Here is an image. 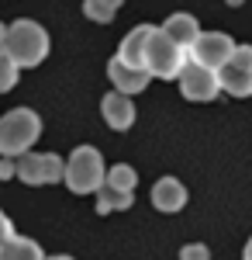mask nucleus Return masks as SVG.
<instances>
[{
  "label": "nucleus",
  "instance_id": "obj_1",
  "mask_svg": "<svg viewBox=\"0 0 252 260\" xmlns=\"http://www.w3.org/2000/svg\"><path fill=\"white\" fill-rule=\"evenodd\" d=\"M0 49L18 62L21 70L41 66V62L49 59V31L41 28L38 21L21 18V21H14V24H7V39H4Z\"/></svg>",
  "mask_w": 252,
  "mask_h": 260
},
{
  "label": "nucleus",
  "instance_id": "obj_2",
  "mask_svg": "<svg viewBox=\"0 0 252 260\" xmlns=\"http://www.w3.org/2000/svg\"><path fill=\"white\" fill-rule=\"evenodd\" d=\"M41 136V118L31 108H14L0 118V156H14L28 153Z\"/></svg>",
  "mask_w": 252,
  "mask_h": 260
},
{
  "label": "nucleus",
  "instance_id": "obj_3",
  "mask_svg": "<svg viewBox=\"0 0 252 260\" xmlns=\"http://www.w3.org/2000/svg\"><path fill=\"white\" fill-rule=\"evenodd\" d=\"M104 156H100V149L94 146H76L73 149V156L66 160V187L73 191V194H90V191H97L100 184H104Z\"/></svg>",
  "mask_w": 252,
  "mask_h": 260
},
{
  "label": "nucleus",
  "instance_id": "obj_4",
  "mask_svg": "<svg viewBox=\"0 0 252 260\" xmlns=\"http://www.w3.org/2000/svg\"><path fill=\"white\" fill-rule=\"evenodd\" d=\"M183 66H187V49L173 42L162 28H155L149 35V45H145V70L159 80H173L183 73Z\"/></svg>",
  "mask_w": 252,
  "mask_h": 260
},
{
  "label": "nucleus",
  "instance_id": "obj_5",
  "mask_svg": "<svg viewBox=\"0 0 252 260\" xmlns=\"http://www.w3.org/2000/svg\"><path fill=\"white\" fill-rule=\"evenodd\" d=\"M218 83L232 98H249L252 94V45H235L228 62L218 70Z\"/></svg>",
  "mask_w": 252,
  "mask_h": 260
},
{
  "label": "nucleus",
  "instance_id": "obj_6",
  "mask_svg": "<svg viewBox=\"0 0 252 260\" xmlns=\"http://www.w3.org/2000/svg\"><path fill=\"white\" fill-rule=\"evenodd\" d=\"M66 174V163L59 160L56 153H21L18 156V177L24 184H31V187H38V184H56L62 180Z\"/></svg>",
  "mask_w": 252,
  "mask_h": 260
},
{
  "label": "nucleus",
  "instance_id": "obj_7",
  "mask_svg": "<svg viewBox=\"0 0 252 260\" xmlns=\"http://www.w3.org/2000/svg\"><path fill=\"white\" fill-rule=\"evenodd\" d=\"M180 80V94L187 101H214L218 98V90H221V83H218V70L211 66H200V62H187L183 66V73L176 77Z\"/></svg>",
  "mask_w": 252,
  "mask_h": 260
},
{
  "label": "nucleus",
  "instance_id": "obj_8",
  "mask_svg": "<svg viewBox=\"0 0 252 260\" xmlns=\"http://www.w3.org/2000/svg\"><path fill=\"white\" fill-rule=\"evenodd\" d=\"M232 52H235V42L225 31H200L197 42L190 45V59L200 62V66H211V70H221Z\"/></svg>",
  "mask_w": 252,
  "mask_h": 260
},
{
  "label": "nucleus",
  "instance_id": "obj_9",
  "mask_svg": "<svg viewBox=\"0 0 252 260\" xmlns=\"http://www.w3.org/2000/svg\"><path fill=\"white\" fill-rule=\"evenodd\" d=\"M107 77H111V83H114V90H121V94H142V90L149 87V80H152L149 70L128 66V62L117 59V56L107 62Z\"/></svg>",
  "mask_w": 252,
  "mask_h": 260
},
{
  "label": "nucleus",
  "instance_id": "obj_10",
  "mask_svg": "<svg viewBox=\"0 0 252 260\" xmlns=\"http://www.w3.org/2000/svg\"><path fill=\"white\" fill-rule=\"evenodd\" d=\"M100 115H104V121H107L114 132H124V128H132V121H135V104H132L128 94L114 90V94H104Z\"/></svg>",
  "mask_w": 252,
  "mask_h": 260
},
{
  "label": "nucleus",
  "instance_id": "obj_11",
  "mask_svg": "<svg viewBox=\"0 0 252 260\" xmlns=\"http://www.w3.org/2000/svg\"><path fill=\"white\" fill-rule=\"evenodd\" d=\"M152 31H155L152 24H138V28H132V31L121 39L117 59L128 62V66H138V70H145V45H149V35H152Z\"/></svg>",
  "mask_w": 252,
  "mask_h": 260
},
{
  "label": "nucleus",
  "instance_id": "obj_12",
  "mask_svg": "<svg viewBox=\"0 0 252 260\" xmlns=\"http://www.w3.org/2000/svg\"><path fill=\"white\" fill-rule=\"evenodd\" d=\"M152 205L159 208V212H180L183 205H187V187L180 184L176 177H159L152 187Z\"/></svg>",
  "mask_w": 252,
  "mask_h": 260
},
{
  "label": "nucleus",
  "instance_id": "obj_13",
  "mask_svg": "<svg viewBox=\"0 0 252 260\" xmlns=\"http://www.w3.org/2000/svg\"><path fill=\"white\" fill-rule=\"evenodd\" d=\"M162 31H166L173 42H180L183 49H190V45L197 42V35H200L194 14H170V18H166V24H162Z\"/></svg>",
  "mask_w": 252,
  "mask_h": 260
},
{
  "label": "nucleus",
  "instance_id": "obj_14",
  "mask_svg": "<svg viewBox=\"0 0 252 260\" xmlns=\"http://www.w3.org/2000/svg\"><path fill=\"white\" fill-rule=\"evenodd\" d=\"M132 205H135V191H121V187H111V184H100L97 187V212L100 215L132 208Z\"/></svg>",
  "mask_w": 252,
  "mask_h": 260
},
{
  "label": "nucleus",
  "instance_id": "obj_15",
  "mask_svg": "<svg viewBox=\"0 0 252 260\" xmlns=\"http://www.w3.org/2000/svg\"><path fill=\"white\" fill-rule=\"evenodd\" d=\"M0 260H45V253H41V246L35 240L14 236V240L0 250Z\"/></svg>",
  "mask_w": 252,
  "mask_h": 260
},
{
  "label": "nucleus",
  "instance_id": "obj_16",
  "mask_svg": "<svg viewBox=\"0 0 252 260\" xmlns=\"http://www.w3.org/2000/svg\"><path fill=\"white\" fill-rule=\"evenodd\" d=\"M117 7H121V0H83V14L97 24H111Z\"/></svg>",
  "mask_w": 252,
  "mask_h": 260
},
{
  "label": "nucleus",
  "instance_id": "obj_17",
  "mask_svg": "<svg viewBox=\"0 0 252 260\" xmlns=\"http://www.w3.org/2000/svg\"><path fill=\"white\" fill-rule=\"evenodd\" d=\"M104 184H111V187H121V191H135L138 174H135V167H128V163H114V167L107 170Z\"/></svg>",
  "mask_w": 252,
  "mask_h": 260
},
{
  "label": "nucleus",
  "instance_id": "obj_18",
  "mask_svg": "<svg viewBox=\"0 0 252 260\" xmlns=\"http://www.w3.org/2000/svg\"><path fill=\"white\" fill-rule=\"evenodd\" d=\"M18 70H21V66L11 59L4 49H0V94H7V90L18 83Z\"/></svg>",
  "mask_w": 252,
  "mask_h": 260
},
{
  "label": "nucleus",
  "instance_id": "obj_19",
  "mask_svg": "<svg viewBox=\"0 0 252 260\" xmlns=\"http://www.w3.org/2000/svg\"><path fill=\"white\" fill-rule=\"evenodd\" d=\"M180 260H211V250H207L204 243H187V246L180 250Z\"/></svg>",
  "mask_w": 252,
  "mask_h": 260
},
{
  "label": "nucleus",
  "instance_id": "obj_20",
  "mask_svg": "<svg viewBox=\"0 0 252 260\" xmlns=\"http://www.w3.org/2000/svg\"><path fill=\"white\" fill-rule=\"evenodd\" d=\"M11 240H14V225H11V219L0 212V250H4V246H7Z\"/></svg>",
  "mask_w": 252,
  "mask_h": 260
},
{
  "label": "nucleus",
  "instance_id": "obj_21",
  "mask_svg": "<svg viewBox=\"0 0 252 260\" xmlns=\"http://www.w3.org/2000/svg\"><path fill=\"white\" fill-rule=\"evenodd\" d=\"M11 177H18V160L14 156H4L0 160V180H11Z\"/></svg>",
  "mask_w": 252,
  "mask_h": 260
},
{
  "label": "nucleus",
  "instance_id": "obj_22",
  "mask_svg": "<svg viewBox=\"0 0 252 260\" xmlns=\"http://www.w3.org/2000/svg\"><path fill=\"white\" fill-rule=\"evenodd\" d=\"M242 260H252V236H249V243H245V253H242Z\"/></svg>",
  "mask_w": 252,
  "mask_h": 260
},
{
  "label": "nucleus",
  "instance_id": "obj_23",
  "mask_svg": "<svg viewBox=\"0 0 252 260\" xmlns=\"http://www.w3.org/2000/svg\"><path fill=\"white\" fill-rule=\"evenodd\" d=\"M4 39H7V28H4V24H0V45H4Z\"/></svg>",
  "mask_w": 252,
  "mask_h": 260
},
{
  "label": "nucleus",
  "instance_id": "obj_24",
  "mask_svg": "<svg viewBox=\"0 0 252 260\" xmlns=\"http://www.w3.org/2000/svg\"><path fill=\"white\" fill-rule=\"evenodd\" d=\"M45 260H73V257H45Z\"/></svg>",
  "mask_w": 252,
  "mask_h": 260
},
{
  "label": "nucleus",
  "instance_id": "obj_25",
  "mask_svg": "<svg viewBox=\"0 0 252 260\" xmlns=\"http://www.w3.org/2000/svg\"><path fill=\"white\" fill-rule=\"evenodd\" d=\"M228 4H242V0H228Z\"/></svg>",
  "mask_w": 252,
  "mask_h": 260
}]
</instances>
